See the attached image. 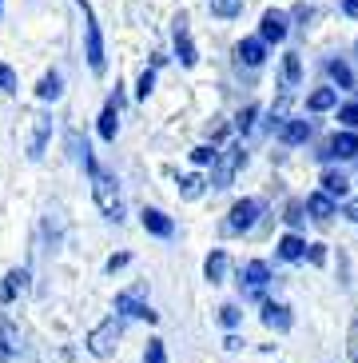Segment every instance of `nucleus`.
Listing matches in <instances>:
<instances>
[{"label":"nucleus","instance_id":"ddd939ff","mask_svg":"<svg viewBox=\"0 0 358 363\" xmlns=\"http://www.w3.org/2000/svg\"><path fill=\"white\" fill-rule=\"evenodd\" d=\"M24 284H28V272L24 267H12L8 276H4V284H0V303H12L16 291H24Z\"/></svg>","mask_w":358,"mask_h":363},{"label":"nucleus","instance_id":"412c9836","mask_svg":"<svg viewBox=\"0 0 358 363\" xmlns=\"http://www.w3.org/2000/svg\"><path fill=\"white\" fill-rule=\"evenodd\" d=\"M16 347H21V335H16V328H12L8 320L0 323V355L12 363V355H16Z\"/></svg>","mask_w":358,"mask_h":363},{"label":"nucleus","instance_id":"1a4fd4ad","mask_svg":"<svg viewBox=\"0 0 358 363\" xmlns=\"http://www.w3.org/2000/svg\"><path fill=\"white\" fill-rule=\"evenodd\" d=\"M323 156H327V160H354V156H358V136H354V132H338V136L327 144Z\"/></svg>","mask_w":358,"mask_h":363},{"label":"nucleus","instance_id":"dca6fc26","mask_svg":"<svg viewBox=\"0 0 358 363\" xmlns=\"http://www.w3.org/2000/svg\"><path fill=\"white\" fill-rule=\"evenodd\" d=\"M311 136V120H287L283 128H279V140L283 144H303Z\"/></svg>","mask_w":358,"mask_h":363},{"label":"nucleus","instance_id":"f3484780","mask_svg":"<svg viewBox=\"0 0 358 363\" xmlns=\"http://www.w3.org/2000/svg\"><path fill=\"white\" fill-rule=\"evenodd\" d=\"M263 323L275 331H287L291 328V311H287L283 303H263Z\"/></svg>","mask_w":358,"mask_h":363},{"label":"nucleus","instance_id":"72a5a7b5","mask_svg":"<svg viewBox=\"0 0 358 363\" xmlns=\"http://www.w3.org/2000/svg\"><path fill=\"white\" fill-rule=\"evenodd\" d=\"M0 92H8V96L16 92V72L8 65H0Z\"/></svg>","mask_w":358,"mask_h":363},{"label":"nucleus","instance_id":"393cba45","mask_svg":"<svg viewBox=\"0 0 358 363\" xmlns=\"http://www.w3.org/2000/svg\"><path fill=\"white\" fill-rule=\"evenodd\" d=\"M327 72H330V80H335L338 88H354V72H350V65H347V60H330V65H327Z\"/></svg>","mask_w":358,"mask_h":363},{"label":"nucleus","instance_id":"c756f323","mask_svg":"<svg viewBox=\"0 0 358 363\" xmlns=\"http://www.w3.org/2000/svg\"><path fill=\"white\" fill-rule=\"evenodd\" d=\"M151 88H156V68H144V72H139V84H136V96L148 100Z\"/></svg>","mask_w":358,"mask_h":363},{"label":"nucleus","instance_id":"423d86ee","mask_svg":"<svg viewBox=\"0 0 358 363\" xmlns=\"http://www.w3.org/2000/svg\"><path fill=\"white\" fill-rule=\"evenodd\" d=\"M259 212H263L259 200H239L231 208V216H227V232H251L255 220H259Z\"/></svg>","mask_w":358,"mask_h":363},{"label":"nucleus","instance_id":"7ed1b4c3","mask_svg":"<svg viewBox=\"0 0 358 363\" xmlns=\"http://www.w3.org/2000/svg\"><path fill=\"white\" fill-rule=\"evenodd\" d=\"M80 4V12H84V36H88V68H92L96 76L108 68V60H104V36H100V24H96V16H92V4L88 0H76Z\"/></svg>","mask_w":358,"mask_h":363},{"label":"nucleus","instance_id":"c9c22d12","mask_svg":"<svg viewBox=\"0 0 358 363\" xmlns=\"http://www.w3.org/2000/svg\"><path fill=\"white\" fill-rule=\"evenodd\" d=\"M219 323H223V328H235V323H239V308H235V303L219 308Z\"/></svg>","mask_w":358,"mask_h":363},{"label":"nucleus","instance_id":"79ce46f5","mask_svg":"<svg viewBox=\"0 0 358 363\" xmlns=\"http://www.w3.org/2000/svg\"><path fill=\"white\" fill-rule=\"evenodd\" d=\"M0 16H4V0H0Z\"/></svg>","mask_w":358,"mask_h":363},{"label":"nucleus","instance_id":"f03ea898","mask_svg":"<svg viewBox=\"0 0 358 363\" xmlns=\"http://www.w3.org/2000/svg\"><path fill=\"white\" fill-rule=\"evenodd\" d=\"M120 335H124V320H120V315H108L100 328H92V335H88V352H92L96 359H108V355L116 352Z\"/></svg>","mask_w":358,"mask_h":363},{"label":"nucleus","instance_id":"9b49d317","mask_svg":"<svg viewBox=\"0 0 358 363\" xmlns=\"http://www.w3.org/2000/svg\"><path fill=\"white\" fill-rule=\"evenodd\" d=\"M235 56H239V65H247V68H263V60H267V44L255 36V40H243L239 48H235Z\"/></svg>","mask_w":358,"mask_h":363},{"label":"nucleus","instance_id":"bb28decb","mask_svg":"<svg viewBox=\"0 0 358 363\" xmlns=\"http://www.w3.org/2000/svg\"><path fill=\"white\" fill-rule=\"evenodd\" d=\"M179 196H183V200L203 196V176H195V172H191V176H183V180H179Z\"/></svg>","mask_w":358,"mask_h":363},{"label":"nucleus","instance_id":"f257e3e1","mask_svg":"<svg viewBox=\"0 0 358 363\" xmlns=\"http://www.w3.org/2000/svg\"><path fill=\"white\" fill-rule=\"evenodd\" d=\"M92 196H96V203H100V212L108 216V220H124V200H120V184H116V176H108V172H100V168H92Z\"/></svg>","mask_w":358,"mask_h":363},{"label":"nucleus","instance_id":"f704fd0d","mask_svg":"<svg viewBox=\"0 0 358 363\" xmlns=\"http://www.w3.org/2000/svg\"><path fill=\"white\" fill-rule=\"evenodd\" d=\"M215 156H219V152H211L207 144H203V148L191 152V164H200V168H203V164H215Z\"/></svg>","mask_w":358,"mask_h":363},{"label":"nucleus","instance_id":"37998d69","mask_svg":"<svg viewBox=\"0 0 358 363\" xmlns=\"http://www.w3.org/2000/svg\"><path fill=\"white\" fill-rule=\"evenodd\" d=\"M354 48H358V44H354Z\"/></svg>","mask_w":358,"mask_h":363},{"label":"nucleus","instance_id":"a19ab883","mask_svg":"<svg viewBox=\"0 0 358 363\" xmlns=\"http://www.w3.org/2000/svg\"><path fill=\"white\" fill-rule=\"evenodd\" d=\"M342 12H347V16H358V0H342Z\"/></svg>","mask_w":358,"mask_h":363},{"label":"nucleus","instance_id":"39448f33","mask_svg":"<svg viewBox=\"0 0 358 363\" xmlns=\"http://www.w3.org/2000/svg\"><path fill=\"white\" fill-rule=\"evenodd\" d=\"M139 296H144V284H136V288L120 291V296H116V315H132V320H148V323H156L159 315H156V311H151Z\"/></svg>","mask_w":358,"mask_h":363},{"label":"nucleus","instance_id":"2eb2a0df","mask_svg":"<svg viewBox=\"0 0 358 363\" xmlns=\"http://www.w3.org/2000/svg\"><path fill=\"white\" fill-rule=\"evenodd\" d=\"M306 212L315 216V220H330V216H335V200H330L327 192H311L306 196Z\"/></svg>","mask_w":358,"mask_h":363},{"label":"nucleus","instance_id":"473e14b6","mask_svg":"<svg viewBox=\"0 0 358 363\" xmlns=\"http://www.w3.org/2000/svg\"><path fill=\"white\" fill-rule=\"evenodd\" d=\"M303 212H306V203L291 200V203H287V224H295V228H299V224H303V220H306Z\"/></svg>","mask_w":358,"mask_h":363},{"label":"nucleus","instance_id":"ea45409f","mask_svg":"<svg viewBox=\"0 0 358 363\" xmlns=\"http://www.w3.org/2000/svg\"><path fill=\"white\" fill-rule=\"evenodd\" d=\"M342 216H347V220H354V224H358V200H347V208H342Z\"/></svg>","mask_w":358,"mask_h":363},{"label":"nucleus","instance_id":"5701e85b","mask_svg":"<svg viewBox=\"0 0 358 363\" xmlns=\"http://www.w3.org/2000/svg\"><path fill=\"white\" fill-rule=\"evenodd\" d=\"M323 192H327L330 200H335V196H347L350 192V180L342 176V172H327V176H323Z\"/></svg>","mask_w":358,"mask_h":363},{"label":"nucleus","instance_id":"e433bc0d","mask_svg":"<svg viewBox=\"0 0 358 363\" xmlns=\"http://www.w3.org/2000/svg\"><path fill=\"white\" fill-rule=\"evenodd\" d=\"M255 116H259V108H243V112H239V132H251L255 128Z\"/></svg>","mask_w":358,"mask_h":363},{"label":"nucleus","instance_id":"a211bd4d","mask_svg":"<svg viewBox=\"0 0 358 363\" xmlns=\"http://www.w3.org/2000/svg\"><path fill=\"white\" fill-rule=\"evenodd\" d=\"M243 279H247V288H251V291H263V288H267V279H271V267H267L263 259H255V264H247Z\"/></svg>","mask_w":358,"mask_h":363},{"label":"nucleus","instance_id":"4468645a","mask_svg":"<svg viewBox=\"0 0 358 363\" xmlns=\"http://www.w3.org/2000/svg\"><path fill=\"white\" fill-rule=\"evenodd\" d=\"M48 132H52V120H48V116H36V132H32V144H28V160H40V156H44Z\"/></svg>","mask_w":358,"mask_h":363},{"label":"nucleus","instance_id":"6ab92c4d","mask_svg":"<svg viewBox=\"0 0 358 363\" xmlns=\"http://www.w3.org/2000/svg\"><path fill=\"white\" fill-rule=\"evenodd\" d=\"M60 92H64L60 72H44L40 84H36V96H40V100H60Z\"/></svg>","mask_w":358,"mask_h":363},{"label":"nucleus","instance_id":"a878e982","mask_svg":"<svg viewBox=\"0 0 358 363\" xmlns=\"http://www.w3.org/2000/svg\"><path fill=\"white\" fill-rule=\"evenodd\" d=\"M335 100H338L335 88H318V92H311L306 108H311V112H327V108H335Z\"/></svg>","mask_w":358,"mask_h":363},{"label":"nucleus","instance_id":"cd10ccee","mask_svg":"<svg viewBox=\"0 0 358 363\" xmlns=\"http://www.w3.org/2000/svg\"><path fill=\"white\" fill-rule=\"evenodd\" d=\"M211 12L223 16V21H231V16H239V12H243V0H211Z\"/></svg>","mask_w":358,"mask_h":363},{"label":"nucleus","instance_id":"20e7f679","mask_svg":"<svg viewBox=\"0 0 358 363\" xmlns=\"http://www.w3.org/2000/svg\"><path fill=\"white\" fill-rule=\"evenodd\" d=\"M239 164H243V144H227V148L215 156V164H211V188H227V184L235 180Z\"/></svg>","mask_w":358,"mask_h":363},{"label":"nucleus","instance_id":"7c9ffc66","mask_svg":"<svg viewBox=\"0 0 358 363\" xmlns=\"http://www.w3.org/2000/svg\"><path fill=\"white\" fill-rule=\"evenodd\" d=\"M338 124H342V128H358V100L338 108Z\"/></svg>","mask_w":358,"mask_h":363},{"label":"nucleus","instance_id":"4be33fe9","mask_svg":"<svg viewBox=\"0 0 358 363\" xmlns=\"http://www.w3.org/2000/svg\"><path fill=\"white\" fill-rule=\"evenodd\" d=\"M68 148H72V160H76V164H84L88 172L96 168V160H92V148H88L84 140L76 136V132H68Z\"/></svg>","mask_w":358,"mask_h":363},{"label":"nucleus","instance_id":"b1692460","mask_svg":"<svg viewBox=\"0 0 358 363\" xmlns=\"http://www.w3.org/2000/svg\"><path fill=\"white\" fill-rule=\"evenodd\" d=\"M306 256V244L299 235H283L279 240V259H303Z\"/></svg>","mask_w":358,"mask_h":363},{"label":"nucleus","instance_id":"9d476101","mask_svg":"<svg viewBox=\"0 0 358 363\" xmlns=\"http://www.w3.org/2000/svg\"><path fill=\"white\" fill-rule=\"evenodd\" d=\"M144 232L159 235V240H171L175 224H171V216H163L159 208H144Z\"/></svg>","mask_w":358,"mask_h":363},{"label":"nucleus","instance_id":"6e6552de","mask_svg":"<svg viewBox=\"0 0 358 363\" xmlns=\"http://www.w3.org/2000/svg\"><path fill=\"white\" fill-rule=\"evenodd\" d=\"M259 40L263 44H279L287 40V16L283 12H263V21H259Z\"/></svg>","mask_w":358,"mask_h":363},{"label":"nucleus","instance_id":"0eeeda50","mask_svg":"<svg viewBox=\"0 0 358 363\" xmlns=\"http://www.w3.org/2000/svg\"><path fill=\"white\" fill-rule=\"evenodd\" d=\"M175 56H179V65H183V68H195V60H200L195 40H191V33H187V16H183V12L175 16Z\"/></svg>","mask_w":358,"mask_h":363},{"label":"nucleus","instance_id":"58836bf2","mask_svg":"<svg viewBox=\"0 0 358 363\" xmlns=\"http://www.w3.org/2000/svg\"><path fill=\"white\" fill-rule=\"evenodd\" d=\"M127 259H132L127 252H120V256H112V259H108V272H120V267H124Z\"/></svg>","mask_w":358,"mask_h":363},{"label":"nucleus","instance_id":"aec40b11","mask_svg":"<svg viewBox=\"0 0 358 363\" xmlns=\"http://www.w3.org/2000/svg\"><path fill=\"white\" fill-rule=\"evenodd\" d=\"M203 276L211 284H223V276H227V252H211L207 264H203Z\"/></svg>","mask_w":358,"mask_h":363},{"label":"nucleus","instance_id":"2f4dec72","mask_svg":"<svg viewBox=\"0 0 358 363\" xmlns=\"http://www.w3.org/2000/svg\"><path fill=\"white\" fill-rule=\"evenodd\" d=\"M144 363H168V352H163V340H151L148 352H144Z\"/></svg>","mask_w":358,"mask_h":363},{"label":"nucleus","instance_id":"f8f14e48","mask_svg":"<svg viewBox=\"0 0 358 363\" xmlns=\"http://www.w3.org/2000/svg\"><path fill=\"white\" fill-rule=\"evenodd\" d=\"M116 128H120V96H112L104 104V112H100V136L112 144V140H116Z\"/></svg>","mask_w":358,"mask_h":363},{"label":"nucleus","instance_id":"4c0bfd02","mask_svg":"<svg viewBox=\"0 0 358 363\" xmlns=\"http://www.w3.org/2000/svg\"><path fill=\"white\" fill-rule=\"evenodd\" d=\"M306 259H311V264H323V259H327L323 244H306Z\"/></svg>","mask_w":358,"mask_h":363},{"label":"nucleus","instance_id":"c85d7f7f","mask_svg":"<svg viewBox=\"0 0 358 363\" xmlns=\"http://www.w3.org/2000/svg\"><path fill=\"white\" fill-rule=\"evenodd\" d=\"M283 76H287V84H291V88L299 84V76H303V65H299V52H287V60H283Z\"/></svg>","mask_w":358,"mask_h":363}]
</instances>
